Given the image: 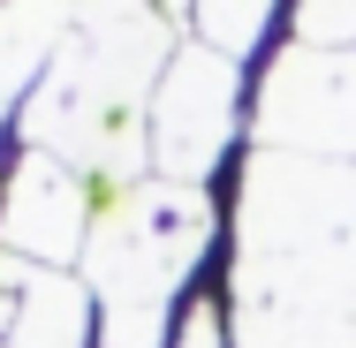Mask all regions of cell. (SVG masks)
<instances>
[{"instance_id":"6da1fadb","label":"cell","mask_w":356,"mask_h":348,"mask_svg":"<svg viewBox=\"0 0 356 348\" xmlns=\"http://www.w3.org/2000/svg\"><path fill=\"white\" fill-rule=\"evenodd\" d=\"M258 129L303 159H349L356 151V61L349 53H288L273 83H266V106H258Z\"/></svg>"},{"instance_id":"7a4b0ae2","label":"cell","mask_w":356,"mask_h":348,"mask_svg":"<svg viewBox=\"0 0 356 348\" xmlns=\"http://www.w3.org/2000/svg\"><path fill=\"white\" fill-rule=\"evenodd\" d=\"M235 106H243L235 69L220 53H182L159 83V167L167 174H205L227 151Z\"/></svg>"},{"instance_id":"3957f363","label":"cell","mask_w":356,"mask_h":348,"mask_svg":"<svg viewBox=\"0 0 356 348\" xmlns=\"http://www.w3.org/2000/svg\"><path fill=\"white\" fill-rule=\"evenodd\" d=\"M296 23H356V15H296ZM311 46H318V53H334V46H341V31H318Z\"/></svg>"}]
</instances>
